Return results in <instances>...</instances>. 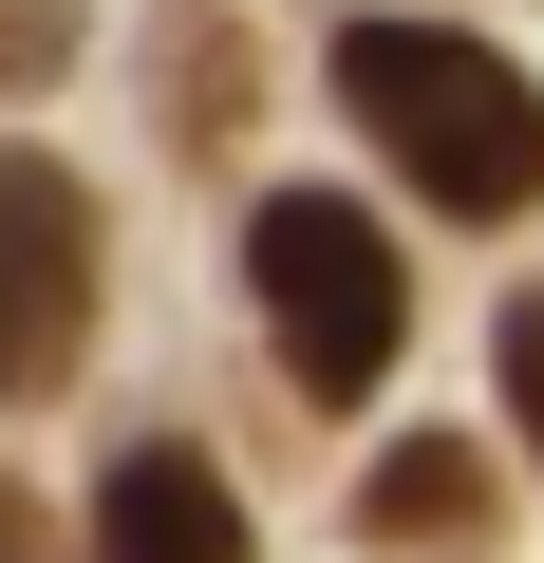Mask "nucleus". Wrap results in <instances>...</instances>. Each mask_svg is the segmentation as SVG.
<instances>
[{
	"mask_svg": "<svg viewBox=\"0 0 544 563\" xmlns=\"http://www.w3.org/2000/svg\"><path fill=\"white\" fill-rule=\"evenodd\" d=\"M76 38H95L76 0H0V95H38V76H76Z\"/></svg>",
	"mask_w": 544,
	"mask_h": 563,
	"instance_id": "nucleus-6",
	"label": "nucleus"
},
{
	"mask_svg": "<svg viewBox=\"0 0 544 563\" xmlns=\"http://www.w3.org/2000/svg\"><path fill=\"white\" fill-rule=\"evenodd\" d=\"M357 526H376V544H469V526H488V470H469L451 432H413V451H376Z\"/></svg>",
	"mask_w": 544,
	"mask_h": 563,
	"instance_id": "nucleus-5",
	"label": "nucleus"
},
{
	"mask_svg": "<svg viewBox=\"0 0 544 563\" xmlns=\"http://www.w3.org/2000/svg\"><path fill=\"white\" fill-rule=\"evenodd\" d=\"M0 563H57V526H38V488H0Z\"/></svg>",
	"mask_w": 544,
	"mask_h": 563,
	"instance_id": "nucleus-8",
	"label": "nucleus"
},
{
	"mask_svg": "<svg viewBox=\"0 0 544 563\" xmlns=\"http://www.w3.org/2000/svg\"><path fill=\"white\" fill-rule=\"evenodd\" d=\"M338 113H357L451 225H525V207H544V95H525L488 38H451V20H357V38H338Z\"/></svg>",
	"mask_w": 544,
	"mask_h": 563,
	"instance_id": "nucleus-1",
	"label": "nucleus"
},
{
	"mask_svg": "<svg viewBox=\"0 0 544 563\" xmlns=\"http://www.w3.org/2000/svg\"><path fill=\"white\" fill-rule=\"evenodd\" d=\"M244 301H263V339H282V376H301L320 413H357V395L395 376V339H413V282H395L376 207H338V188H263Z\"/></svg>",
	"mask_w": 544,
	"mask_h": 563,
	"instance_id": "nucleus-2",
	"label": "nucleus"
},
{
	"mask_svg": "<svg viewBox=\"0 0 544 563\" xmlns=\"http://www.w3.org/2000/svg\"><path fill=\"white\" fill-rule=\"evenodd\" d=\"M507 413H525V451H544V301H507Z\"/></svg>",
	"mask_w": 544,
	"mask_h": 563,
	"instance_id": "nucleus-7",
	"label": "nucleus"
},
{
	"mask_svg": "<svg viewBox=\"0 0 544 563\" xmlns=\"http://www.w3.org/2000/svg\"><path fill=\"white\" fill-rule=\"evenodd\" d=\"M95 339V188L57 151H0V395H57Z\"/></svg>",
	"mask_w": 544,
	"mask_h": 563,
	"instance_id": "nucleus-3",
	"label": "nucleus"
},
{
	"mask_svg": "<svg viewBox=\"0 0 544 563\" xmlns=\"http://www.w3.org/2000/svg\"><path fill=\"white\" fill-rule=\"evenodd\" d=\"M95 563H244V488H225L188 432H151V451H113V488H95Z\"/></svg>",
	"mask_w": 544,
	"mask_h": 563,
	"instance_id": "nucleus-4",
	"label": "nucleus"
}]
</instances>
